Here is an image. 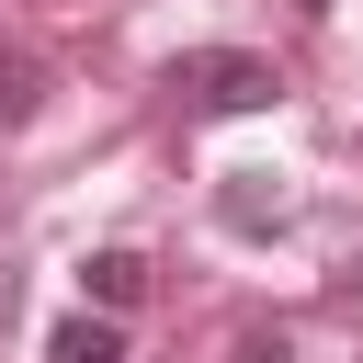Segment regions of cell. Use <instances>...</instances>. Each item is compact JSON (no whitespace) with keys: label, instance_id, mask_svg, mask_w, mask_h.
Returning a JSON list of instances; mask_svg holds the SVG:
<instances>
[{"label":"cell","instance_id":"3","mask_svg":"<svg viewBox=\"0 0 363 363\" xmlns=\"http://www.w3.org/2000/svg\"><path fill=\"white\" fill-rule=\"evenodd\" d=\"M45 91H57V79H45V57H34V45H0V136H11V125H34V113H45Z\"/></svg>","mask_w":363,"mask_h":363},{"label":"cell","instance_id":"1","mask_svg":"<svg viewBox=\"0 0 363 363\" xmlns=\"http://www.w3.org/2000/svg\"><path fill=\"white\" fill-rule=\"evenodd\" d=\"M272 91H284V79H272V57H250V45H193V57H170V102L204 113V125L261 113Z\"/></svg>","mask_w":363,"mask_h":363},{"label":"cell","instance_id":"4","mask_svg":"<svg viewBox=\"0 0 363 363\" xmlns=\"http://www.w3.org/2000/svg\"><path fill=\"white\" fill-rule=\"evenodd\" d=\"M79 295H91V318H125V306L147 295V261H136V250H102V261L79 272Z\"/></svg>","mask_w":363,"mask_h":363},{"label":"cell","instance_id":"2","mask_svg":"<svg viewBox=\"0 0 363 363\" xmlns=\"http://www.w3.org/2000/svg\"><path fill=\"white\" fill-rule=\"evenodd\" d=\"M45 363H125V318H91V306L57 318L45 329Z\"/></svg>","mask_w":363,"mask_h":363},{"label":"cell","instance_id":"5","mask_svg":"<svg viewBox=\"0 0 363 363\" xmlns=\"http://www.w3.org/2000/svg\"><path fill=\"white\" fill-rule=\"evenodd\" d=\"M238 363H295V340H284V329H250V340H238Z\"/></svg>","mask_w":363,"mask_h":363}]
</instances>
